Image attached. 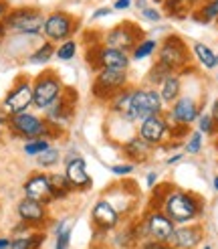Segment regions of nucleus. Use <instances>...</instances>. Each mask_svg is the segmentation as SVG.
Masks as SVG:
<instances>
[{"label":"nucleus","instance_id":"8","mask_svg":"<svg viewBox=\"0 0 218 249\" xmlns=\"http://www.w3.org/2000/svg\"><path fill=\"white\" fill-rule=\"evenodd\" d=\"M127 87V71H117V69H99L93 81V95L97 99L109 102L115 97L121 89Z\"/></svg>","mask_w":218,"mask_h":249},{"label":"nucleus","instance_id":"47","mask_svg":"<svg viewBox=\"0 0 218 249\" xmlns=\"http://www.w3.org/2000/svg\"><path fill=\"white\" fill-rule=\"evenodd\" d=\"M180 160H182V154H174V156H170V158L166 160V162H168L170 166H172V164H176V162H180Z\"/></svg>","mask_w":218,"mask_h":249},{"label":"nucleus","instance_id":"34","mask_svg":"<svg viewBox=\"0 0 218 249\" xmlns=\"http://www.w3.org/2000/svg\"><path fill=\"white\" fill-rule=\"evenodd\" d=\"M48 146H51V142L45 140V138L29 140V142H24V154H27V156H34V158H36L41 152H45Z\"/></svg>","mask_w":218,"mask_h":249},{"label":"nucleus","instance_id":"11","mask_svg":"<svg viewBox=\"0 0 218 249\" xmlns=\"http://www.w3.org/2000/svg\"><path fill=\"white\" fill-rule=\"evenodd\" d=\"M75 106H77V91L65 87V91L61 93V97L57 99V102L51 107L45 109V114H47L45 120L51 124V126L63 130L67 124L71 122L73 114H75Z\"/></svg>","mask_w":218,"mask_h":249},{"label":"nucleus","instance_id":"35","mask_svg":"<svg viewBox=\"0 0 218 249\" xmlns=\"http://www.w3.org/2000/svg\"><path fill=\"white\" fill-rule=\"evenodd\" d=\"M168 75H172V73H170L166 67H162L160 63H156V65L152 67V71H150V75H148V81H150V83H156V85H160Z\"/></svg>","mask_w":218,"mask_h":249},{"label":"nucleus","instance_id":"12","mask_svg":"<svg viewBox=\"0 0 218 249\" xmlns=\"http://www.w3.org/2000/svg\"><path fill=\"white\" fill-rule=\"evenodd\" d=\"M65 177L69 180V184L73 186V191H87L93 186V178L87 172V164L81 158V154L77 150H71L65 156Z\"/></svg>","mask_w":218,"mask_h":249},{"label":"nucleus","instance_id":"13","mask_svg":"<svg viewBox=\"0 0 218 249\" xmlns=\"http://www.w3.org/2000/svg\"><path fill=\"white\" fill-rule=\"evenodd\" d=\"M89 63L99 71V69H117V71H127L129 67V55L124 51H117L111 47H97L89 51Z\"/></svg>","mask_w":218,"mask_h":249},{"label":"nucleus","instance_id":"49","mask_svg":"<svg viewBox=\"0 0 218 249\" xmlns=\"http://www.w3.org/2000/svg\"><path fill=\"white\" fill-rule=\"evenodd\" d=\"M8 247H10V239L0 237V249H8Z\"/></svg>","mask_w":218,"mask_h":249},{"label":"nucleus","instance_id":"26","mask_svg":"<svg viewBox=\"0 0 218 249\" xmlns=\"http://www.w3.org/2000/svg\"><path fill=\"white\" fill-rule=\"evenodd\" d=\"M43 241H45V233H29V235H20V237L10 239L8 249H39Z\"/></svg>","mask_w":218,"mask_h":249},{"label":"nucleus","instance_id":"31","mask_svg":"<svg viewBox=\"0 0 218 249\" xmlns=\"http://www.w3.org/2000/svg\"><path fill=\"white\" fill-rule=\"evenodd\" d=\"M69 245H71V225H69V221H61L57 225L55 249H69Z\"/></svg>","mask_w":218,"mask_h":249},{"label":"nucleus","instance_id":"37","mask_svg":"<svg viewBox=\"0 0 218 249\" xmlns=\"http://www.w3.org/2000/svg\"><path fill=\"white\" fill-rule=\"evenodd\" d=\"M200 148H202V134H200V132L190 134V138H188V142H186V152H188V154H198Z\"/></svg>","mask_w":218,"mask_h":249},{"label":"nucleus","instance_id":"36","mask_svg":"<svg viewBox=\"0 0 218 249\" xmlns=\"http://www.w3.org/2000/svg\"><path fill=\"white\" fill-rule=\"evenodd\" d=\"M216 126H218V124L212 120V116H198V132L202 134H214L216 132Z\"/></svg>","mask_w":218,"mask_h":249},{"label":"nucleus","instance_id":"20","mask_svg":"<svg viewBox=\"0 0 218 249\" xmlns=\"http://www.w3.org/2000/svg\"><path fill=\"white\" fill-rule=\"evenodd\" d=\"M200 239H202V233L198 227H180V229H174L168 245L170 249H194L200 243Z\"/></svg>","mask_w":218,"mask_h":249},{"label":"nucleus","instance_id":"50","mask_svg":"<svg viewBox=\"0 0 218 249\" xmlns=\"http://www.w3.org/2000/svg\"><path fill=\"white\" fill-rule=\"evenodd\" d=\"M138 8H141V10L145 8V0H138Z\"/></svg>","mask_w":218,"mask_h":249},{"label":"nucleus","instance_id":"43","mask_svg":"<svg viewBox=\"0 0 218 249\" xmlns=\"http://www.w3.org/2000/svg\"><path fill=\"white\" fill-rule=\"evenodd\" d=\"M8 10H10V4L6 2V0H0V20L8 15Z\"/></svg>","mask_w":218,"mask_h":249},{"label":"nucleus","instance_id":"40","mask_svg":"<svg viewBox=\"0 0 218 249\" xmlns=\"http://www.w3.org/2000/svg\"><path fill=\"white\" fill-rule=\"evenodd\" d=\"M140 249H168L166 243H160V241H154V239H148V241H143Z\"/></svg>","mask_w":218,"mask_h":249},{"label":"nucleus","instance_id":"27","mask_svg":"<svg viewBox=\"0 0 218 249\" xmlns=\"http://www.w3.org/2000/svg\"><path fill=\"white\" fill-rule=\"evenodd\" d=\"M55 51H57L55 45H53L51 41H45V43L29 57V61H31L32 65H45V63H48V61L55 57Z\"/></svg>","mask_w":218,"mask_h":249},{"label":"nucleus","instance_id":"10","mask_svg":"<svg viewBox=\"0 0 218 249\" xmlns=\"http://www.w3.org/2000/svg\"><path fill=\"white\" fill-rule=\"evenodd\" d=\"M31 106H32V81L29 77H18L16 83L6 93L2 107L8 116H16L22 114V111H29Z\"/></svg>","mask_w":218,"mask_h":249},{"label":"nucleus","instance_id":"17","mask_svg":"<svg viewBox=\"0 0 218 249\" xmlns=\"http://www.w3.org/2000/svg\"><path fill=\"white\" fill-rule=\"evenodd\" d=\"M170 132V124L166 122L164 116H152L148 120H143L140 124V138L145 140L150 146H160L168 138Z\"/></svg>","mask_w":218,"mask_h":249},{"label":"nucleus","instance_id":"45","mask_svg":"<svg viewBox=\"0 0 218 249\" xmlns=\"http://www.w3.org/2000/svg\"><path fill=\"white\" fill-rule=\"evenodd\" d=\"M145 182H148V186H150V189H154V186H156V182H157V174H156V172H150L148 177H145Z\"/></svg>","mask_w":218,"mask_h":249},{"label":"nucleus","instance_id":"24","mask_svg":"<svg viewBox=\"0 0 218 249\" xmlns=\"http://www.w3.org/2000/svg\"><path fill=\"white\" fill-rule=\"evenodd\" d=\"M48 182H51V191H53V198L55 201H61V198H67L73 193V186L69 184L65 174H48Z\"/></svg>","mask_w":218,"mask_h":249},{"label":"nucleus","instance_id":"30","mask_svg":"<svg viewBox=\"0 0 218 249\" xmlns=\"http://www.w3.org/2000/svg\"><path fill=\"white\" fill-rule=\"evenodd\" d=\"M129 97H131V89H121L115 97H111L109 99V104H111V109L113 111H117V114H121V116H125L127 114V109H129Z\"/></svg>","mask_w":218,"mask_h":249},{"label":"nucleus","instance_id":"29","mask_svg":"<svg viewBox=\"0 0 218 249\" xmlns=\"http://www.w3.org/2000/svg\"><path fill=\"white\" fill-rule=\"evenodd\" d=\"M156 51H157V43L154 39H143L131 51V57L136 59V61H143V59H148L150 55H154Z\"/></svg>","mask_w":218,"mask_h":249},{"label":"nucleus","instance_id":"42","mask_svg":"<svg viewBox=\"0 0 218 249\" xmlns=\"http://www.w3.org/2000/svg\"><path fill=\"white\" fill-rule=\"evenodd\" d=\"M8 120H10V116L4 111V107H0V128H6L8 126Z\"/></svg>","mask_w":218,"mask_h":249},{"label":"nucleus","instance_id":"15","mask_svg":"<svg viewBox=\"0 0 218 249\" xmlns=\"http://www.w3.org/2000/svg\"><path fill=\"white\" fill-rule=\"evenodd\" d=\"M16 213H18L20 223L29 225L31 229H39L48 221L47 205H43L39 201H32V198H27V196L16 205Z\"/></svg>","mask_w":218,"mask_h":249},{"label":"nucleus","instance_id":"19","mask_svg":"<svg viewBox=\"0 0 218 249\" xmlns=\"http://www.w3.org/2000/svg\"><path fill=\"white\" fill-rule=\"evenodd\" d=\"M91 221H93L95 229L109 231L119 223V213L109 201H97V205L93 207V213H91Z\"/></svg>","mask_w":218,"mask_h":249},{"label":"nucleus","instance_id":"9","mask_svg":"<svg viewBox=\"0 0 218 249\" xmlns=\"http://www.w3.org/2000/svg\"><path fill=\"white\" fill-rule=\"evenodd\" d=\"M140 41H143V31L129 20L117 24L105 35V47L117 49L124 53H131Z\"/></svg>","mask_w":218,"mask_h":249},{"label":"nucleus","instance_id":"2","mask_svg":"<svg viewBox=\"0 0 218 249\" xmlns=\"http://www.w3.org/2000/svg\"><path fill=\"white\" fill-rule=\"evenodd\" d=\"M162 205H164V213L170 217L174 225L176 223L178 225H186V223L194 221L200 215V209H202L196 196L182 191H168Z\"/></svg>","mask_w":218,"mask_h":249},{"label":"nucleus","instance_id":"48","mask_svg":"<svg viewBox=\"0 0 218 249\" xmlns=\"http://www.w3.org/2000/svg\"><path fill=\"white\" fill-rule=\"evenodd\" d=\"M6 33H8V29H6V24H4V20H0V41L6 36Z\"/></svg>","mask_w":218,"mask_h":249},{"label":"nucleus","instance_id":"23","mask_svg":"<svg viewBox=\"0 0 218 249\" xmlns=\"http://www.w3.org/2000/svg\"><path fill=\"white\" fill-rule=\"evenodd\" d=\"M200 2V0H162V4H164V10H166V15L170 17H186L188 12L196 6Z\"/></svg>","mask_w":218,"mask_h":249},{"label":"nucleus","instance_id":"32","mask_svg":"<svg viewBox=\"0 0 218 249\" xmlns=\"http://www.w3.org/2000/svg\"><path fill=\"white\" fill-rule=\"evenodd\" d=\"M59 160H61V152H59V148H53V146H48L45 152H41L36 156V162H39V166H43V168L55 166Z\"/></svg>","mask_w":218,"mask_h":249},{"label":"nucleus","instance_id":"53","mask_svg":"<svg viewBox=\"0 0 218 249\" xmlns=\"http://www.w3.org/2000/svg\"><path fill=\"white\" fill-rule=\"evenodd\" d=\"M216 148H218V142H216Z\"/></svg>","mask_w":218,"mask_h":249},{"label":"nucleus","instance_id":"44","mask_svg":"<svg viewBox=\"0 0 218 249\" xmlns=\"http://www.w3.org/2000/svg\"><path fill=\"white\" fill-rule=\"evenodd\" d=\"M111 10H113V8H107V6H105V8H99V10H95V12H93V18H99V17H109V15H111Z\"/></svg>","mask_w":218,"mask_h":249},{"label":"nucleus","instance_id":"7","mask_svg":"<svg viewBox=\"0 0 218 249\" xmlns=\"http://www.w3.org/2000/svg\"><path fill=\"white\" fill-rule=\"evenodd\" d=\"M79 27V20L67 10H55L48 17H45V27L43 33L47 41L51 43H65L75 35Z\"/></svg>","mask_w":218,"mask_h":249},{"label":"nucleus","instance_id":"41","mask_svg":"<svg viewBox=\"0 0 218 249\" xmlns=\"http://www.w3.org/2000/svg\"><path fill=\"white\" fill-rule=\"evenodd\" d=\"M129 6H131V0H115V4H113L115 10H127Z\"/></svg>","mask_w":218,"mask_h":249},{"label":"nucleus","instance_id":"52","mask_svg":"<svg viewBox=\"0 0 218 249\" xmlns=\"http://www.w3.org/2000/svg\"><path fill=\"white\" fill-rule=\"evenodd\" d=\"M204 249H212V247H210V245H206V247H204Z\"/></svg>","mask_w":218,"mask_h":249},{"label":"nucleus","instance_id":"22","mask_svg":"<svg viewBox=\"0 0 218 249\" xmlns=\"http://www.w3.org/2000/svg\"><path fill=\"white\" fill-rule=\"evenodd\" d=\"M180 89H182V83H180V77L176 73L168 75L162 83H160V97L164 104H174L176 99L180 97Z\"/></svg>","mask_w":218,"mask_h":249},{"label":"nucleus","instance_id":"54","mask_svg":"<svg viewBox=\"0 0 218 249\" xmlns=\"http://www.w3.org/2000/svg\"><path fill=\"white\" fill-rule=\"evenodd\" d=\"M168 249H170V247H168Z\"/></svg>","mask_w":218,"mask_h":249},{"label":"nucleus","instance_id":"4","mask_svg":"<svg viewBox=\"0 0 218 249\" xmlns=\"http://www.w3.org/2000/svg\"><path fill=\"white\" fill-rule=\"evenodd\" d=\"M2 20L8 31L16 33V35H27V36L41 35L43 27H45V15H43V10L36 6L10 8L8 15Z\"/></svg>","mask_w":218,"mask_h":249},{"label":"nucleus","instance_id":"18","mask_svg":"<svg viewBox=\"0 0 218 249\" xmlns=\"http://www.w3.org/2000/svg\"><path fill=\"white\" fill-rule=\"evenodd\" d=\"M200 116L198 104L192 97H178L172 109H170V120L174 126H190L192 122H196Z\"/></svg>","mask_w":218,"mask_h":249},{"label":"nucleus","instance_id":"25","mask_svg":"<svg viewBox=\"0 0 218 249\" xmlns=\"http://www.w3.org/2000/svg\"><path fill=\"white\" fill-rule=\"evenodd\" d=\"M192 51H194V57L198 59V63L206 69H214L218 65V55H214V51L210 47H206L204 43H194L192 47Z\"/></svg>","mask_w":218,"mask_h":249},{"label":"nucleus","instance_id":"5","mask_svg":"<svg viewBox=\"0 0 218 249\" xmlns=\"http://www.w3.org/2000/svg\"><path fill=\"white\" fill-rule=\"evenodd\" d=\"M63 91H65V85L61 81V77L55 71L47 69L32 79V106L36 109L45 111L57 102Z\"/></svg>","mask_w":218,"mask_h":249},{"label":"nucleus","instance_id":"39","mask_svg":"<svg viewBox=\"0 0 218 249\" xmlns=\"http://www.w3.org/2000/svg\"><path fill=\"white\" fill-rule=\"evenodd\" d=\"M141 17L148 18V20H152V22H157V20L162 18V15H160V12H157L154 6H145V8L141 10Z\"/></svg>","mask_w":218,"mask_h":249},{"label":"nucleus","instance_id":"33","mask_svg":"<svg viewBox=\"0 0 218 249\" xmlns=\"http://www.w3.org/2000/svg\"><path fill=\"white\" fill-rule=\"evenodd\" d=\"M75 55H77V43L73 41V39L61 43V45L57 47V51H55V57L61 59V61H71Z\"/></svg>","mask_w":218,"mask_h":249},{"label":"nucleus","instance_id":"14","mask_svg":"<svg viewBox=\"0 0 218 249\" xmlns=\"http://www.w3.org/2000/svg\"><path fill=\"white\" fill-rule=\"evenodd\" d=\"M143 229H145V233H148L150 239L168 245L176 225L170 221V217L166 213H162V211H150L148 217H145V221H143Z\"/></svg>","mask_w":218,"mask_h":249},{"label":"nucleus","instance_id":"38","mask_svg":"<svg viewBox=\"0 0 218 249\" xmlns=\"http://www.w3.org/2000/svg\"><path fill=\"white\" fill-rule=\"evenodd\" d=\"M111 172L115 174V177H127V174L133 172V164H113Z\"/></svg>","mask_w":218,"mask_h":249},{"label":"nucleus","instance_id":"6","mask_svg":"<svg viewBox=\"0 0 218 249\" xmlns=\"http://www.w3.org/2000/svg\"><path fill=\"white\" fill-rule=\"evenodd\" d=\"M157 63L166 67L170 73L184 69L190 63V53L186 43L176 35L166 36L164 43L157 47Z\"/></svg>","mask_w":218,"mask_h":249},{"label":"nucleus","instance_id":"21","mask_svg":"<svg viewBox=\"0 0 218 249\" xmlns=\"http://www.w3.org/2000/svg\"><path fill=\"white\" fill-rule=\"evenodd\" d=\"M150 150H152V146L145 142V140H141L140 136H133V138L127 140L125 146H124L125 156L131 158L133 162H143V160L150 156Z\"/></svg>","mask_w":218,"mask_h":249},{"label":"nucleus","instance_id":"28","mask_svg":"<svg viewBox=\"0 0 218 249\" xmlns=\"http://www.w3.org/2000/svg\"><path fill=\"white\" fill-rule=\"evenodd\" d=\"M194 18L200 22L218 20V0H206V2L202 6H198V10L194 12Z\"/></svg>","mask_w":218,"mask_h":249},{"label":"nucleus","instance_id":"16","mask_svg":"<svg viewBox=\"0 0 218 249\" xmlns=\"http://www.w3.org/2000/svg\"><path fill=\"white\" fill-rule=\"evenodd\" d=\"M22 191L27 198H32V201H39L43 205L53 203V191H51V182H48V174L45 172H34L24 180Z\"/></svg>","mask_w":218,"mask_h":249},{"label":"nucleus","instance_id":"46","mask_svg":"<svg viewBox=\"0 0 218 249\" xmlns=\"http://www.w3.org/2000/svg\"><path fill=\"white\" fill-rule=\"evenodd\" d=\"M210 116H212V120L218 124V99L214 102V106H212V111H210Z\"/></svg>","mask_w":218,"mask_h":249},{"label":"nucleus","instance_id":"51","mask_svg":"<svg viewBox=\"0 0 218 249\" xmlns=\"http://www.w3.org/2000/svg\"><path fill=\"white\" fill-rule=\"evenodd\" d=\"M214 189H216V191H218V177H216V178H214Z\"/></svg>","mask_w":218,"mask_h":249},{"label":"nucleus","instance_id":"1","mask_svg":"<svg viewBox=\"0 0 218 249\" xmlns=\"http://www.w3.org/2000/svg\"><path fill=\"white\" fill-rule=\"evenodd\" d=\"M16 138H24V140H36V138H45V140H51V138H59V134L63 130H59L55 126H51L45 118L31 114V111H22V114L16 116H10L8 120V126H6Z\"/></svg>","mask_w":218,"mask_h":249},{"label":"nucleus","instance_id":"3","mask_svg":"<svg viewBox=\"0 0 218 249\" xmlns=\"http://www.w3.org/2000/svg\"><path fill=\"white\" fill-rule=\"evenodd\" d=\"M162 109H164V102L160 97V91L148 89V87L131 89L129 109L125 114V120L141 124L143 120H148L152 116H162Z\"/></svg>","mask_w":218,"mask_h":249}]
</instances>
